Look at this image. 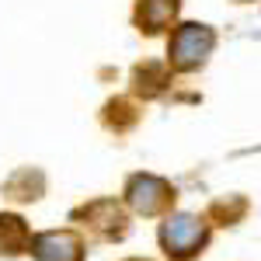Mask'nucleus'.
<instances>
[{"instance_id": "obj_1", "label": "nucleus", "mask_w": 261, "mask_h": 261, "mask_svg": "<svg viewBox=\"0 0 261 261\" xmlns=\"http://www.w3.org/2000/svg\"><path fill=\"white\" fill-rule=\"evenodd\" d=\"M209 244V223L195 213H174L161 223V247L171 261L195 258Z\"/></svg>"}, {"instance_id": "obj_2", "label": "nucleus", "mask_w": 261, "mask_h": 261, "mask_svg": "<svg viewBox=\"0 0 261 261\" xmlns=\"http://www.w3.org/2000/svg\"><path fill=\"white\" fill-rule=\"evenodd\" d=\"M213 45H216V32L209 24H199V21L178 24L171 42H167V63L174 70H181V73H192L209 60Z\"/></svg>"}, {"instance_id": "obj_3", "label": "nucleus", "mask_w": 261, "mask_h": 261, "mask_svg": "<svg viewBox=\"0 0 261 261\" xmlns=\"http://www.w3.org/2000/svg\"><path fill=\"white\" fill-rule=\"evenodd\" d=\"M125 202L140 216H161L174 205V188L157 174H133L125 185Z\"/></svg>"}, {"instance_id": "obj_4", "label": "nucleus", "mask_w": 261, "mask_h": 261, "mask_svg": "<svg viewBox=\"0 0 261 261\" xmlns=\"http://www.w3.org/2000/svg\"><path fill=\"white\" fill-rule=\"evenodd\" d=\"M32 254L39 261H84V241L73 230H45L32 237Z\"/></svg>"}, {"instance_id": "obj_5", "label": "nucleus", "mask_w": 261, "mask_h": 261, "mask_svg": "<svg viewBox=\"0 0 261 261\" xmlns=\"http://www.w3.org/2000/svg\"><path fill=\"white\" fill-rule=\"evenodd\" d=\"M73 216L77 220H94L91 226L98 230L101 237H108V241L125 233V213H122V205L115 199H98L91 205H84V209H77Z\"/></svg>"}, {"instance_id": "obj_6", "label": "nucleus", "mask_w": 261, "mask_h": 261, "mask_svg": "<svg viewBox=\"0 0 261 261\" xmlns=\"http://www.w3.org/2000/svg\"><path fill=\"white\" fill-rule=\"evenodd\" d=\"M174 14H178V0H140L136 4V28L146 35H157L164 28H171Z\"/></svg>"}, {"instance_id": "obj_7", "label": "nucleus", "mask_w": 261, "mask_h": 261, "mask_svg": "<svg viewBox=\"0 0 261 261\" xmlns=\"http://www.w3.org/2000/svg\"><path fill=\"white\" fill-rule=\"evenodd\" d=\"M32 251V230L28 223L14 216V213H0V254L14 258V254H24Z\"/></svg>"}, {"instance_id": "obj_8", "label": "nucleus", "mask_w": 261, "mask_h": 261, "mask_svg": "<svg viewBox=\"0 0 261 261\" xmlns=\"http://www.w3.org/2000/svg\"><path fill=\"white\" fill-rule=\"evenodd\" d=\"M167 84H171V77H167L164 63H140L136 73H133V91L143 94V98H157Z\"/></svg>"}, {"instance_id": "obj_9", "label": "nucleus", "mask_w": 261, "mask_h": 261, "mask_svg": "<svg viewBox=\"0 0 261 261\" xmlns=\"http://www.w3.org/2000/svg\"><path fill=\"white\" fill-rule=\"evenodd\" d=\"M129 261H146V258H129Z\"/></svg>"}]
</instances>
